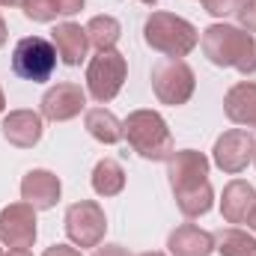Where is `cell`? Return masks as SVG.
Listing matches in <instances>:
<instances>
[{
    "label": "cell",
    "instance_id": "1",
    "mask_svg": "<svg viewBox=\"0 0 256 256\" xmlns=\"http://www.w3.org/2000/svg\"><path fill=\"white\" fill-rule=\"evenodd\" d=\"M167 176L176 196V206L185 218H200L212 208V182H208V158L196 149H179L167 158Z\"/></svg>",
    "mask_w": 256,
    "mask_h": 256
},
{
    "label": "cell",
    "instance_id": "2",
    "mask_svg": "<svg viewBox=\"0 0 256 256\" xmlns=\"http://www.w3.org/2000/svg\"><path fill=\"white\" fill-rule=\"evenodd\" d=\"M202 54L220 68H238L242 74L256 72V42L254 36L232 24H212L202 33Z\"/></svg>",
    "mask_w": 256,
    "mask_h": 256
},
{
    "label": "cell",
    "instance_id": "3",
    "mask_svg": "<svg viewBox=\"0 0 256 256\" xmlns=\"http://www.w3.org/2000/svg\"><path fill=\"white\" fill-rule=\"evenodd\" d=\"M143 39L152 51H158L170 60H182L196 48L200 33L191 21L173 15V12H152L143 24Z\"/></svg>",
    "mask_w": 256,
    "mask_h": 256
},
{
    "label": "cell",
    "instance_id": "4",
    "mask_svg": "<svg viewBox=\"0 0 256 256\" xmlns=\"http://www.w3.org/2000/svg\"><path fill=\"white\" fill-rule=\"evenodd\" d=\"M122 134L128 137L131 149L140 158L149 161H167L173 155V134L164 122L161 114L155 110H134L122 122Z\"/></svg>",
    "mask_w": 256,
    "mask_h": 256
},
{
    "label": "cell",
    "instance_id": "5",
    "mask_svg": "<svg viewBox=\"0 0 256 256\" xmlns=\"http://www.w3.org/2000/svg\"><path fill=\"white\" fill-rule=\"evenodd\" d=\"M128 74V63L126 57L116 51V48H108V51H98L90 66H86V90L96 102H114L126 84Z\"/></svg>",
    "mask_w": 256,
    "mask_h": 256
},
{
    "label": "cell",
    "instance_id": "6",
    "mask_svg": "<svg viewBox=\"0 0 256 256\" xmlns=\"http://www.w3.org/2000/svg\"><path fill=\"white\" fill-rule=\"evenodd\" d=\"M57 68V48L45 36H24L12 51V72L24 80L42 84Z\"/></svg>",
    "mask_w": 256,
    "mask_h": 256
},
{
    "label": "cell",
    "instance_id": "7",
    "mask_svg": "<svg viewBox=\"0 0 256 256\" xmlns=\"http://www.w3.org/2000/svg\"><path fill=\"white\" fill-rule=\"evenodd\" d=\"M152 90L161 104H170V108L188 104L196 90L194 68L185 60H161L152 68Z\"/></svg>",
    "mask_w": 256,
    "mask_h": 256
},
{
    "label": "cell",
    "instance_id": "8",
    "mask_svg": "<svg viewBox=\"0 0 256 256\" xmlns=\"http://www.w3.org/2000/svg\"><path fill=\"white\" fill-rule=\"evenodd\" d=\"M108 232V218L104 208L96 200H80L72 202L66 212V236L78 248H98Z\"/></svg>",
    "mask_w": 256,
    "mask_h": 256
},
{
    "label": "cell",
    "instance_id": "9",
    "mask_svg": "<svg viewBox=\"0 0 256 256\" xmlns=\"http://www.w3.org/2000/svg\"><path fill=\"white\" fill-rule=\"evenodd\" d=\"M0 242L12 248H33L36 242V208L30 202H12L0 212Z\"/></svg>",
    "mask_w": 256,
    "mask_h": 256
},
{
    "label": "cell",
    "instance_id": "10",
    "mask_svg": "<svg viewBox=\"0 0 256 256\" xmlns=\"http://www.w3.org/2000/svg\"><path fill=\"white\" fill-rule=\"evenodd\" d=\"M254 137L250 131L244 128H230L224 131L218 140H214V164L224 170V173H242L250 161H254Z\"/></svg>",
    "mask_w": 256,
    "mask_h": 256
},
{
    "label": "cell",
    "instance_id": "11",
    "mask_svg": "<svg viewBox=\"0 0 256 256\" xmlns=\"http://www.w3.org/2000/svg\"><path fill=\"white\" fill-rule=\"evenodd\" d=\"M84 104H86V92L80 90V84L63 80L42 96V116L51 122H66L74 120L84 110Z\"/></svg>",
    "mask_w": 256,
    "mask_h": 256
},
{
    "label": "cell",
    "instance_id": "12",
    "mask_svg": "<svg viewBox=\"0 0 256 256\" xmlns=\"http://www.w3.org/2000/svg\"><path fill=\"white\" fill-rule=\"evenodd\" d=\"M60 191H63L60 188V179L51 170H30L21 179V196H24V202H30L39 212L54 208L57 200H60Z\"/></svg>",
    "mask_w": 256,
    "mask_h": 256
},
{
    "label": "cell",
    "instance_id": "13",
    "mask_svg": "<svg viewBox=\"0 0 256 256\" xmlns=\"http://www.w3.org/2000/svg\"><path fill=\"white\" fill-rule=\"evenodd\" d=\"M256 208V188L250 182H242V179H232L224 196H220V212H224V220L226 224H248L250 214Z\"/></svg>",
    "mask_w": 256,
    "mask_h": 256
},
{
    "label": "cell",
    "instance_id": "14",
    "mask_svg": "<svg viewBox=\"0 0 256 256\" xmlns=\"http://www.w3.org/2000/svg\"><path fill=\"white\" fill-rule=\"evenodd\" d=\"M3 137L18 149H33L42 140V116L33 110H12L3 116Z\"/></svg>",
    "mask_w": 256,
    "mask_h": 256
},
{
    "label": "cell",
    "instance_id": "15",
    "mask_svg": "<svg viewBox=\"0 0 256 256\" xmlns=\"http://www.w3.org/2000/svg\"><path fill=\"white\" fill-rule=\"evenodd\" d=\"M167 248L173 256H212L214 250V236L200 230L196 224H182L170 232Z\"/></svg>",
    "mask_w": 256,
    "mask_h": 256
},
{
    "label": "cell",
    "instance_id": "16",
    "mask_svg": "<svg viewBox=\"0 0 256 256\" xmlns=\"http://www.w3.org/2000/svg\"><path fill=\"white\" fill-rule=\"evenodd\" d=\"M224 110L236 126L256 128V84L254 80H242L236 86H230V92L224 96Z\"/></svg>",
    "mask_w": 256,
    "mask_h": 256
},
{
    "label": "cell",
    "instance_id": "17",
    "mask_svg": "<svg viewBox=\"0 0 256 256\" xmlns=\"http://www.w3.org/2000/svg\"><path fill=\"white\" fill-rule=\"evenodd\" d=\"M54 48L66 66H80V60L86 57V48H90L86 30L80 24H72V21L57 24L54 27Z\"/></svg>",
    "mask_w": 256,
    "mask_h": 256
},
{
    "label": "cell",
    "instance_id": "18",
    "mask_svg": "<svg viewBox=\"0 0 256 256\" xmlns=\"http://www.w3.org/2000/svg\"><path fill=\"white\" fill-rule=\"evenodd\" d=\"M84 126H86V131H90L98 143H108V146H114V143H120V140L126 137V134H122V122H120L110 110H104V108L86 110Z\"/></svg>",
    "mask_w": 256,
    "mask_h": 256
},
{
    "label": "cell",
    "instance_id": "19",
    "mask_svg": "<svg viewBox=\"0 0 256 256\" xmlns=\"http://www.w3.org/2000/svg\"><path fill=\"white\" fill-rule=\"evenodd\" d=\"M126 188V170L114 158H102L92 170V191L98 196H116Z\"/></svg>",
    "mask_w": 256,
    "mask_h": 256
},
{
    "label": "cell",
    "instance_id": "20",
    "mask_svg": "<svg viewBox=\"0 0 256 256\" xmlns=\"http://www.w3.org/2000/svg\"><path fill=\"white\" fill-rule=\"evenodd\" d=\"M84 9V0H27L24 3V15L30 21H54L60 15H74Z\"/></svg>",
    "mask_w": 256,
    "mask_h": 256
},
{
    "label": "cell",
    "instance_id": "21",
    "mask_svg": "<svg viewBox=\"0 0 256 256\" xmlns=\"http://www.w3.org/2000/svg\"><path fill=\"white\" fill-rule=\"evenodd\" d=\"M84 30H86L90 45H96L98 51L114 48V45L120 42V33H122L120 21H116L114 15H96V18H90V24H86Z\"/></svg>",
    "mask_w": 256,
    "mask_h": 256
},
{
    "label": "cell",
    "instance_id": "22",
    "mask_svg": "<svg viewBox=\"0 0 256 256\" xmlns=\"http://www.w3.org/2000/svg\"><path fill=\"white\" fill-rule=\"evenodd\" d=\"M214 250L220 256H256V238L244 230H224L214 238Z\"/></svg>",
    "mask_w": 256,
    "mask_h": 256
},
{
    "label": "cell",
    "instance_id": "23",
    "mask_svg": "<svg viewBox=\"0 0 256 256\" xmlns=\"http://www.w3.org/2000/svg\"><path fill=\"white\" fill-rule=\"evenodd\" d=\"M202 6H206V12L208 15H214V18H226V15H236L238 12V6H242V0H200Z\"/></svg>",
    "mask_w": 256,
    "mask_h": 256
},
{
    "label": "cell",
    "instance_id": "24",
    "mask_svg": "<svg viewBox=\"0 0 256 256\" xmlns=\"http://www.w3.org/2000/svg\"><path fill=\"white\" fill-rule=\"evenodd\" d=\"M238 21H242V30H248V33H256V0H242V6H238Z\"/></svg>",
    "mask_w": 256,
    "mask_h": 256
},
{
    "label": "cell",
    "instance_id": "25",
    "mask_svg": "<svg viewBox=\"0 0 256 256\" xmlns=\"http://www.w3.org/2000/svg\"><path fill=\"white\" fill-rule=\"evenodd\" d=\"M42 256H80V250H74V248H68V244H51Z\"/></svg>",
    "mask_w": 256,
    "mask_h": 256
},
{
    "label": "cell",
    "instance_id": "26",
    "mask_svg": "<svg viewBox=\"0 0 256 256\" xmlns=\"http://www.w3.org/2000/svg\"><path fill=\"white\" fill-rule=\"evenodd\" d=\"M92 256H128V250L122 244H104V248H96Z\"/></svg>",
    "mask_w": 256,
    "mask_h": 256
},
{
    "label": "cell",
    "instance_id": "27",
    "mask_svg": "<svg viewBox=\"0 0 256 256\" xmlns=\"http://www.w3.org/2000/svg\"><path fill=\"white\" fill-rule=\"evenodd\" d=\"M6 256H33V254H30L27 248H12V250H9Z\"/></svg>",
    "mask_w": 256,
    "mask_h": 256
},
{
    "label": "cell",
    "instance_id": "28",
    "mask_svg": "<svg viewBox=\"0 0 256 256\" xmlns=\"http://www.w3.org/2000/svg\"><path fill=\"white\" fill-rule=\"evenodd\" d=\"M3 45H6V21L0 18V48H3Z\"/></svg>",
    "mask_w": 256,
    "mask_h": 256
},
{
    "label": "cell",
    "instance_id": "29",
    "mask_svg": "<svg viewBox=\"0 0 256 256\" xmlns=\"http://www.w3.org/2000/svg\"><path fill=\"white\" fill-rule=\"evenodd\" d=\"M0 3H3V6H21V9H24L27 0H0Z\"/></svg>",
    "mask_w": 256,
    "mask_h": 256
},
{
    "label": "cell",
    "instance_id": "30",
    "mask_svg": "<svg viewBox=\"0 0 256 256\" xmlns=\"http://www.w3.org/2000/svg\"><path fill=\"white\" fill-rule=\"evenodd\" d=\"M248 224H250V230L256 232V208H254V214H250V220H248Z\"/></svg>",
    "mask_w": 256,
    "mask_h": 256
},
{
    "label": "cell",
    "instance_id": "31",
    "mask_svg": "<svg viewBox=\"0 0 256 256\" xmlns=\"http://www.w3.org/2000/svg\"><path fill=\"white\" fill-rule=\"evenodd\" d=\"M3 108H6V98H3V90H0V114H3Z\"/></svg>",
    "mask_w": 256,
    "mask_h": 256
},
{
    "label": "cell",
    "instance_id": "32",
    "mask_svg": "<svg viewBox=\"0 0 256 256\" xmlns=\"http://www.w3.org/2000/svg\"><path fill=\"white\" fill-rule=\"evenodd\" d=\"M140 256H164V254H158V250H149V254H140Z\"/></svg>",
    "mask_w": 256,
    "mask_h": 256
},
{
    "label": "cell",
    "instance_id": "33",
    "mask_svg": "<svg viewBox=\"0 0 256 256\" xmlns=\"http://www.w3.org/2000/svg\"><path fill=\"white\" fill-rule=\"evenodd\" d=\"M140 3H149V6H152V3H161V0H140Z\"/></svg>",
    "mask_w": 256,
    "mask_h": 256
},
{
    "label": "cell",
    "instance_id": "34",
    "mask_svg": "<svg viewBox=\"0 0 256 256\" xmlns=\"http://www.w3.org/2000/svg\"><path fill=\"white\" fill-rule=\"evenodd\" d=\"M254 161H256V149H254Z\"/></svg>",
    "mask_w": 256,
    "mask_h": 256
},
{
    "label": "cell",
    "instance_id": "35",
    "mask_svg": "<svg viewBox=\"0 0 256 256\" xmlns=\"http://www.w3.org/2000/svg\"><path fill=\"white\" fill-rule=\"evenodd\" d=\"M0 256H3V250H0Z\"/></svg>",
    "mask_w": 256,
    "mask_h": 256
}]
</instances>
